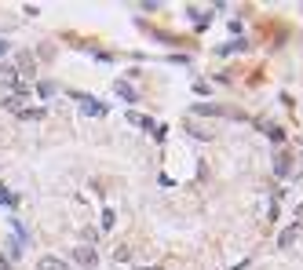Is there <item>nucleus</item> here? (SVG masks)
I'll return each instance as SVG.
<instances>
[{
    "mask_svg": "<svg viewBox=\"0 0 303 270\" xmlns=\"http://www.w3.org/2000/svg\"><path fill=\"white\" fill-rule=\"evenodd\" d=\"M73 99H77V102H81V110H84V114H88V117H102V114H106V110H102V102H99V99H88V95H73Z\"/></svg>",
    "mask_w": 303,
    "mask_h": 270,
    "instance_id": "f257e3e1",
    "label": "nucleus"
},
{
    "mask_svg": "<svg viewBox=\"0 0 303 270\" xmlns=\"http://www.w3.org/2000/svg\"><path fill=\"white\" fill-rule=\"evenodd\" d=\"M73 259H77L81 266H95V248H88V245H81L77 252H73Z\"/></svg>",
    "mask_w": 303,
    "mask_h": 270,
    "instance_id": "f03ea898",
    "label": "nucleus"
},
{
    "mask_svg": "<svg viewBox=\"0 0 303 270\" xmlns=\"http://www.w3.org/2000/svg\"><path fill=\"white\" fill-rule=\"evenodd\" d=\"M289 165H292V161H289L285 153H278V157H274V172H278V176H289Z\"/></svg>",
    "mask_w": 303,
    "mask_h": 270,
    "instance_id": "7ed1b4c3",
    "label": "nucleus"
},
{
    "mask_svg": "<svg viewBox=\"0 0 303 270\" xmlns=\"http://www.w3.org/2000/svg\"><path fill=\"white\" fill-rule=\"evenodd\" d=\"M117 95H125L128 102H135V99H139V91H135L132 84H117Z\"/></svg>",
    "mask_w": 303,
    "mask_h": 270,
    "instance_id": "20e7f679",
    "label": "nucleus"
},
{
    "mask_svg": "<svg viewBox=\"0 0 303 270\" xmlns=\"http://www.w3.org/2000/svg\"><path fill=\"white\" fill-rule=\"evenodd\" d=\"M37 270H66V266H63V259H40Z\"/></svg>",
    "mask_w": 303,
    "mask_h": 270,
    "instance_id": "39448f33",
    "label": "nucleus"
},
{
    "mask_svg": "<svg viewBox=\"0 0 303 270\" xmlns=\"http://www.w3.org/2000/svg\"><path fill=\"white\" fill-rule=\"evenodd\" d=\"M0 201H4V204H19V201H15V194H11L8 186H0Z\"/></svg>",
    "mask_w": 303,
    "mask_h": 270,
    "instance_id": "423d86ee",
    "label": "nucleus"
},
{
    "mask_svg": "<svg viewBox=\"0 0 303 270\" xmlns=\"http://www.w3.org/2000/svg\"><path fill=\"white\" fill-rule=\"evenodd\" d=\"M37 88H40L44 99H48V95H55V84H51V81H44V84H37Z\"/></svg>",
    "mask_w": 303,
    "mask_h": 270,
    "instance_id": "0eeeda50",
    "label": "nucleus"
},
{
    "mask_svg": "<svg viewBox=\"0 0 303 270\" xmlns=\"http://www.w3.org/2000/svg\"><path fill=\"white\" fill-rule=\"evenodd\" d=\"M113 219H117V215H113L110 208H106V212H102V227H106V230H110V227H113Z\"/></svg>",
    "mask_w": 303,
    "mask_h": 270,
    "instance_id": "6e6552de",
    "label": "nucleus"
},
{
    "mask_svg": "<svg viewBox=\"0 0 303 270\" xmlns=\"http://www.w3.org/2000/svg\"><path fill=\"white\" fill-rule=\"evenodd\" d=\"M22 117H26V121H29V117L37 121V117H44V110H37V106H33V110H22Z\"/></svg>",
    "mask_w": 303,
    "mask_h": 270,
    "instance_id": "1a4fd4ad",
    "label": "nucleus"
},
{
    "mask_svg": "<svg viewBox=\"0 0 303 270\" xmlns=\"http://www.w3.org/2000/svg\"><path fill=\"white\" fill-rule=\"evenodd\" d=\"M292 237H296V227H289V230L281 234V245H292Z\"/></svg>",
    "mask_w": 303,
    "mask_h": 270,
    "instance_id": "9d476101",
    "label": "nucleus"
}]
</instances>
